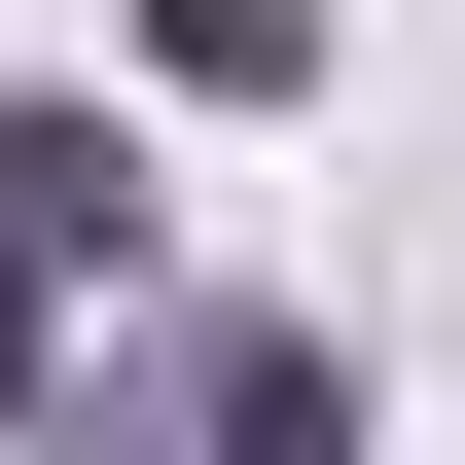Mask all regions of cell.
Returning <instances> with one entry per match:
<instances>
[{
  "label": "cell",
  "mask_w": 465,
  "mask_h": 465,
  "mask_svg": "<svg viewBox=\"0 0 465 465\" xmlns=\"http://www.w3.org/2000/svg\"><path fill=\"white\" fill-rule=\"evenodd\" d=\"M143 72H179V108H287V72H322V0H143Z\"/></svg>",
  "instance_id": "3957f363"
},
{
  "label": "cell",
  "mask_w": 465,
  "mask_h": 465,
  "mask_svg": "<svg viewBox=\"0 0 465 465\" xmlns=\"http://www.w3.org/2000/svg\"><path fill=\"white\" fill-rule=\"evenodd\" d=\"M36 465H358V358L322 322H108V358H36Z\"/></svg>",
  "instance_id": "6da1fadb"
},
{
  "label": "cell",
  "mask_w": 465,
  "mask_h": 465,
  "mask_svg": "<svg viewBox=\"0 0 465 465\" xmlns=\"http://www.w3.org/2000/svg\"><path fill=\"white\" fill-rule=\"evenodd\" d=\"M108 322H143V143L36 108V143H0V394H36V358H108Z\"/></svg>",
  "instance_id": "7a4b0ae2"
}]
</instances>
